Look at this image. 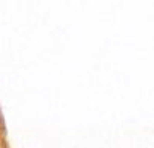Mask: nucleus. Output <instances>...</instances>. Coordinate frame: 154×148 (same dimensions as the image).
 I'll return each mask as SVG.
<instances>
[]
</instances>
